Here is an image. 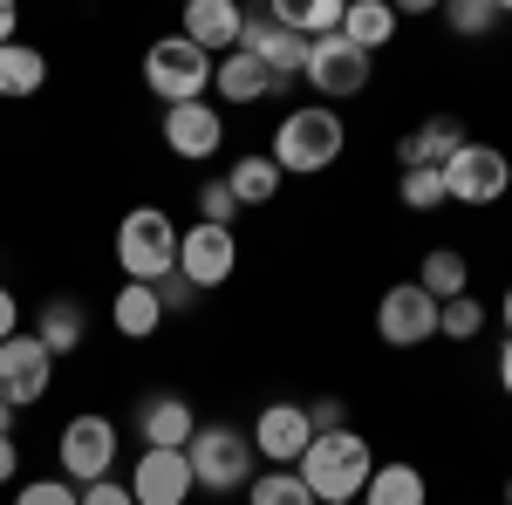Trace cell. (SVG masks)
I'll return each mask as SVG.
<instances>
[{
    "instance_id": "5",
    "label": "cell",
    "mask_w": 512,
    "mask_h": 505,
    "mask_svg": "<svg viewBox=\"0 0 512 505\" xmlns=\"http://www.w3.org/2000/svg\"><path fill=\"white\" fill-rule=\"evenodd\" d=\"M144 82H151V96H158L164 110L205 103V89H212V55H198L185 35H164V41H151V55H144Z\"/></svg>"
},
{
    "instance_id": "2",
    "label": "cell",
    "mask_w": 512,
    "mask_h": 505,
    "mask_svg": "<svg viewBox=\"0 0 512 505\" xmlns=\"http://www.w3.org/2000/svg\"><path fill=\"white\" fill-rule=\"evenodd\" d=\"M342 144H349V130H342V117H335L328 103H315V110H287L280 130H274V164L294 171V178H315V171H328V164L342 157Z\"/></svg>"
},
{
    "instance_id": "3",
    "label": "cell",
    "mask_w": 512,
    "mask_h": 505,
    "mask_svg": "<svg viewBox=\"0 0 512 505\" xmlns=\"http://www.w3.org/2000/svg\"><path fill=\"white\" fill-rule=\"evenodd\" d=\"M117 267L130 273L137 287H158L164 273H178V226L164 219L158 205L123 212V226H117Z\"/></svg>"
},
{
    "instance_id": "32",
    "label": "cell",
    "mask_w": 512,
    "mask_h": 505,
    "mask_svg": "<svg viewBox=\"0 0 512 505\" xmlns=\"http://www.w3.org/2000/svg\"><path fill=\"white\" fill-rule=\"evenodd\" d=\"M308 424H315V437L321 430H349V403H342V396H315V403H308Z\"/></svg>"
},
{
    "instance_id": "31",
    "label": "cell",
    "mask_w": 512,
    "mask_h": 505,
    "mask_svg": "<svg viewBox=\"0 0 512 505\" xmlns=\"http://www.w3.org/2000/svg\"><path fill=\"white\" fill-rule=\"evenodd\" d=\"M233 212H239V198L226 192V178L198 185V219H205V226H233Z\"/></svg>"
},
{
    "instance_id": "28",
    "label": "cell",
    "mask_w": 512,
    "mask_h": 505,
    "mask_svg": "<svg viewBox=\"0 0 512 505\" xmlns=\"http://www.w3.org/2000/svg\"><path fill=\"white\" fill-rule=\"evenodd\" d=\"M396 198H403L410 212H437V205H451V198H444V171H403Z\"/></svg>"
},
{
    "instance_id": "11",
    "label": "cell",
    "mask_w": 512,
    "mask_h": 505,
    "mask_svg": "<svg viewBox=\"0 0 512 505\" xmlns=\"http://www.w3.org/2000/svg\"><path fill=\"white\" fill-rule=\"evenodd\" d=\"M376 335H383L390 349H417V342H431V335H437V301L417 287V280L390 287V294L376 301Z\"/></svg>"
},
{
    "instance_id": "4",
    "label": "cell",
    "mask_w": 512,
    "mask_h": 505,
    "mask_svg": "<svg viewBox=\"0 0 512 505\" xmlns=\"http://www.w3.org/2000/svg\"><path fill=\"white\" fill-rule=\"evenodd\" d=\"M185 458H192L198 492H246L253 485V437L233 424H198Z\"/></svg>"
},
{
    "instance_id": "10",
    "label": "cell",
    "mask_w": 512,
    "mask_h": 505,
    "mask_svg": "<svg viewBox=\"0 0 512 505\" xmlns=\"http://www.w3.org/2000/svg\"><path fill=\"white\" fill-rule=\"evenodd\" d=\"M233 267H239L233 226H205V219H198L192 233H178V273L192 280L198 294H205V287H226V280H233Z\"/></svg>"
},
{
    "instance_id": "29",
    "label": "cell",
    "mask_w": 512,
    "mask_h": 505,
    "mask_svg": "<svg viewBox=\"0 0 512 505\" xmlns=\"http://www.w3.org/2000/svg\"><path fill=\"white\" fill-rule=\"evenodd\" d=\"M444 21H451L458 35H492V28H499V0H451Z\"/></svg>"
},
{
    "instance_id": "27",
    "label": "cell",
    "mask_w": 512,
    "mask_h": 505,
    "mask_svg": "<svg viewBox=\"0 0 512 505\" xmlns=\"http://www.w3.org/2000/svg\"><path fill=\"white\" fill-rule=\"evenodd\" d=\"M478 328H485V308H478L472 294H458V301L437 308V335H444V342H472Z\"/></svg>"
},
{
    "instance_id": "21",
    "label": "cell",
    "mask_w": 512,
    "mask_h": 505,
    "mask_svg": "<svg viewBox=\"0 0 512 505\" xmlns=\"http://www.w3.org/2000/svg\"><path fill=\"white\" fill-rule=\"evenodd\" d=\"M82 335H89V314H82V301H48V308H41L35 342H41L48 355H76Z\"/></svg>"
},
{
    "instance_id": "37",
    "label": "cell",
    "mask_w": 512,
    "mask_h": 505,
    "mask_svg": "<svg viewBox=\"0 0 512 505\" xmlns=\"http://www.w3.org/2000/svg\"><path fill=\"white\" fill-rule=\"evenodd\" d=\"M14 41V0H0V48Z\"/></svg>"
},
{
    "instance_id": "39",
    "label": "cell",
    "mask_w": 512,
    "mask_h": 505,
    "mask_svg": "<svg viewBox=\"0 0 512 505\" xmlns=\"http://www.w3.org/2000/svg\"><path fill=\"white\" fill-rule=\"evenodd\" d=\"M499 321H506V335H512V287H506V301H499Z\"/></svg>"
},
{
    "instance_id": "23",
    "label": "cell",
    "mask_w": 512,
    "mask_h": 505,
    "mask_svg": "<svg viewBox=\"0 0 512 505\" xmlns=\"http://www.w3.org/2000/svg\"><path fill=\"white\" fill-rule=\"evenodd\" d=\"M280 171L274 157H239L233 171H226V192L239 198V205H274V192H280Z\"/></svg>"
},
{
    "instance_id": "38",
    "label": "cell",
    "mask_w": 512,
    "mask_h": 505,
    "mask_svg": "<svg viewBox=\"0 0 512 505\" xmlns=\"http://www.w3.org/2000/svg\"><path fill=\"white\" fill-rule=\"evenodd\" d=\"M499 383H506V396H512V335H506V349H499Z\"/></svg>"
},
{
    "instance_id": "15",
    "label": "cell",
    "mask_w": 512,
    "mask_h": 505,
    "mask_svg": "<svg viewBox=\"0 0 512 505\" xmlns=\"http://www.w3.org/2000/svg\"><path fill=\"white\" fill-rule=\"evenodd\" d=\"M192 430H198V417H192L185 396H144V403H137V437H144V451H185Z\"/></svg>"
},
{
    "instance_id": "33",
    "label": "cell",
    "mask_w": 512,
    "mask_h": 505,
    "mask_svg": "<svg viewBox=\"0 0 512 505\" xmlns=\"http://www.w3.org/2000/svg\"><path fill=\"white\" fill-rule=\"evenodd\" d=\"M158 301H164V314H185L198 301V287L185 280V273H164V280H158Z\"/></svg>"
},
{
    "instance_id": "16",
    "label": "cell",
    "mask_w": 512,
    "mask_h": 505,
    "mask_svg": "<svg viewBox=\"0 0 512 505\" xmlns=\"http://www.w3.org/2000/svg\"><path fill=\"white\" fill-rule=\"evenodd\" d=\"M465 144H472V137H465L458 117H431V123H417V130L396 144V157H403V171H444Z\"/></svg>"
},
{
    "instance_id": "19",
    "label": "cell",
    "mask_w": 512,
    "mask_h": 505,
    "mask_svg": "<svg viewBox=\"0 0 512 505\" xmlns=\"http://www.w3.org/2000/svg\"><path fill=\"white\" fill-rule=\"evenodd\" d=\"M110 321H117V335H130V342L158 335V328H164V301H158V287H137V280H123L117 301H110Z\"/></svg>"
},
{
    "instance_id": "8",
    "label": "cell",
    "mask_w": 512,
    "mask_h": 505,
    "mask_svg": "<svg viewBox=\"0 0 512 505\" xmlns=\"http://www.w3.org/2000/svg\"><path fill=\"white\" fill-rule=\"evenodd\" d=\"M301 82L315 89L321 103H335V96H362V89H369V55L349 48L342 35H321V41H308V69H301Z\"/></svg>"
},
{
    "instance_id": "18",
    "label": "cell",
    "mask_w": 512,
    "mask_h": 505,
    "mask_svg": "<svg viewBox=\"0 0 512 505\" xmlns=\"http://www.w3.org/2000/svg\"><path fill=\"white\" fill-rule=\"evenodd\" d=\"M212 82H219V103H260V96H280V89H287V82L267 76L260 55H239V48L212 62Z\"/></svg>"
},
{
    "instance_id": "9",
    "label": "cell",
    "mask_w": 512,
    "mask_h": 505,
    "mask_svg": "<svg viewBox=\"0 0 512 505\" xmlns=\"http://www.w3.org/2000/svg\"><path fill=\"white\" fill-rule=\"evenodd\" d=\"M48 383H55V355L41 349L35 335H7L0 342V403L28 410V403L48 396Z\"/></svg>"
},
{
    "instance_id": "34",
    "label": "cell",
    "mask_w": 512,
    "mask_h": 505,
    "mask_svg": "<svg viewBox=\"0 0 512 505\" xmlns=\"http://www.w3.org/2000/svg\"><path fill=\"white\" fill-rule=\"evenodd\" d=\"M82 505H137V499L123 478H96V485H82Z\"/></svg>"
},
{
    "instance_id": "6",
    "label": "cell",
    "mask_w": 512,
    "mask_h": 505,
    "mask_svg": "<svg viewBox=\"0 0 512 505\" xmlns=\"http://www.w3.org/2000/svg\"><path fill=\"white\" fill-rule=\"evenodd\" d=\"M117 424L110 417H69L62 437H55V458H62V478L69 485H96V478H117Z\"/></svg>"
},
{
    "instance_id": "22",
    "label": "cell",
    "mask_w": 512,
    "mask_h": 505,
    "mask_svg": "<svg viewBox=\"0 0 512 505\" xmlns=\"http://www.w3.org/2000/svg\"><path fill=\"white\" fill-rule=\"evenodd\" d=\"M424 471L417 465H376L369 485H362V505H424Z\"/></svg>"
},
{
    "instance_id": "13",
    "label": "cell",
    "mask_w": 512,
    "mask_h": 505,
    "mask_svg": "<svg viewBox=\"0 0 512 505\" xmlns=\"http://www.w3.org/2000/svg\"><path fill=\"white\" fill-rule=\"evenodd\" d=\"M130 499L137 505H185L198 492L192 478V458L185 451H137V465H130Z\"/></svg>"
},
{
    "instance_id": "17",
    "label": "cell",
    "mask_w": 512,
    "mask_h": 505,
    "mask_svg": "<svg viewBox=\"0 0 512 505\" xmlns=\"http://www.w3.org/2000/svg\"><path fill=\"white\" fill-rule=\"evenodd\" d=\"M239 21H246L239 0H192V7H185V41H192L198 55H233Z\"/></svg>"
},
{
    "instance_id": "35",
    "label": "cell",
    "mask_w": 512,
    "mask_h": 505,
    "mask_svg": "<svg viewBox=\"0 0 512 505\" xmlns=\"http://www.w3.org/2000/svg\"><path fill=\"white\" fill-rule=\"evenodd\" d=\"M14 478H21V444L0 437V485H14Z\"/></svg>"
},
{
    "instance_id": "26",
    "label": "cell",
    "mask_w": 512,
    "mask_h": 505,
    "mask_svg": "<svg viewBox=\"0 0 512 505\" xmlns=\"http://www.w3.org/2000/svg\"><path fill=\"white\" fill-rule=\"evenodd\" d=\"M246 505H315V492L301 485V471H294V465H267V471H253Z\"/></svg>"
},
{
    "instance_id": "25",
    "label": "cell",
    "mask_w": 512,
    "mask_h": 505,
    "mask_svg": "<svg viewBox=\"0 0 512 505\" xmlns=\"http://www.w3.org/2000/svg\"><path fill=\"white\" fill-rule=\"evenodd\" d=\"M41 82H48L41 48H28V41H7V48H0V96H35Z\"/></svg>"
},
{
    "instance_id": "30",
    "label": "cell",
    "mask_w": 512,
    "mask_h": 505,
    "mask_svg": "<svg viewBox=\"0 0 512 505\" xmlns=\"http://www.w3.org/2000/svg\"><path fill=\"white\" fill-rule=\"evenodd\" d=\"M14 505H82V485H69V478H35V485L14 492Z\"/></svg>"
},
{
    "instance_id": "40",
    "label": "cell",
    "mask_w": 512,
    "mask_h": 505,
    "mask_svg": "<svg viewBox=\"0 0 512 505\" xmlns=\"http://www.w3.org/2000/svg\"><path fill=\"white\" fill-rule=\"evenodd\" d=\"M0 437H14V410L7 403H0Z\"/></svg>"
},
{
    "instance_id": "20",
    "label": "cell",
    "mask_w": 512,
    "mask_h": 505,
    "mask_svg": "<svg viewBox=\"0 0 512 505\" xmlns=\"http://www.w3.org/2000/svg\"><path fill=\"white\" fill-rule=\"evenodd\" d=\"M396 35V7L383 0H349V14H342V41L362 48V55H376V48H390Z\"/></svg>"
},
{
    "instance_id": "7",
    "label": "cell",
    "mask_w": 512,
    "mask_h": 505,
    "mask_svg": "<svg viewBox=\"0 0 512 505\" xmlns=\"http://www.w3.org/2000/svg\"><path fill=\"white\" fill-rule=\"evenodd\" d=\"M506 192H512V157L492 144H465L444 164V198H458V205H499Z\"/></svg>"
},
{
    "instance_id": "14",
    "label": "cell",
    "mask_w": 512,
    "mask_h": 505,
    "mask_svg": "<svg viewBox=\"0 0 512 505\" xmlns=\"http://www.w3.org/2000/svg\"><path fill=\"white\" fill-rule=\"evenodd\" d=\"M226 144V117H219V103H178V110H164V151L185 157V164H205V157H219Z\"/></svg>"
},
{
    "instance_id": "24",
    "label": "cell",
    "mask_w": 512,
    "mask_h": 505,
    "mask_svg": "<svg viewBox=\"0 0 512 505\" xmlns=\"http://www.w3.org/2000/svg\"><path fill=\"white\" fill-rule=\"evenodd\" d=\"M417 287L431 294L437 308H444V301H458V294H465V253H458V246H431V253H424V267H417Z\"/></svg>"
},
{
    "instance_id": "41",
    "label": "cell",
    "mask_w": 512,
    "mask_h": 505,
    "mask_svg": "<svg viewBox=\"0 0 512 505\" xmlns=\"http://www.w3.org/2000/svg\"><path fill=\"white\" fill-rule=\"evenodd\" d=\"M506 505H512V478H506Z\"/></svg>"
},
{
    "instance_id": "1",
    "label": "cell",
    "mask_w": 512,
    "mask_h": 505,
    "mask_svg": "<svg viewBox=\"0 0 512 505\" xmlns=\"http://www.w3.org/2000/svg\"><path fill=\"white\" fill-rule=\"evenodd\" d=\"M301 485L315 492V505H355L362 499V485H369V471H376V451H369V437H355V430H321L315 444L301 451Z\"/></svg>"
},
{
    "instance_id": "36",
    "label": "cell",
    "mask_w": 512,
    "mask_h": 505,
    "mask_svg": "<svg viewBox=\"0 0 512 505\" xmlns=\"http://www.w3.org/2000/svg\"><path fill=\"white\" fill-rule=\"evenodd\" d=\"M7 335H21V301L0 287V342H7Z\"/></svg>"
},
{
    "instance_id": "12",
    "label": "cell",
    "mask_w": 512,
    "mask_h": 505,
    "mask_svg": "<svg viewBox=\"0 0 512 505\" xmlns=\"http://www.w3.org/2000/svg\"><path fill=\"white\" fill-rule=\"evenodd\" d=\"M246 437H253V458H267V465H301V451L315 444L308 403H267Z\"/></svg>"
}]
</instances>
